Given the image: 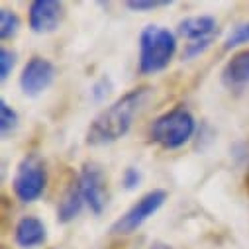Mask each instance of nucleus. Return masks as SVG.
<instances>
[{
	"label": "nucleus",
	"instance_id": "1a4fd4ad",
	"mask_svg": "<svg viewBox=\"0 0 249 249\" xmlns=\"http://www.w3.org/2000/svg\"><path fill=\"white\" fill-rule=\"evenodd\" d=\"M47 239L45 224L36 216H24L14 228V241L22 249H36Z\"/></svg>",
	"mask_w": 249,
	"mask_h": 249
},
{
	"label": "nucleus",
	"instance_id": "dca6fc26",
	"mask_svg": "<svg viewBox=\"0 0 249 249\" xmlns=\"http://www.w3.org/2000/svg\"><path fill=\"white\" fill-rule=\"evenodd\" d=\"M169 4H171L169 0H130V2H126V6L134 12H151L155 8L169 6Z\"/></svg>",
	"mask_w": 249,
	"mask_h": 249
},
{
	"label": "nucleus",
	"instance_id": "2eb2a0df",
	"mask_svg": "<svg viewBox=\"0 0 249 249\" xmlns=\"http://www.w3.org/2000/svg\"><path fill=\"white\" fill-rule=\"evenodd\" d=\"M14 65H16V53L8 47H2L0 49V79L6 81L8 75L12 73Z\"/></svg>",
	"mask_w": 249,
	"mask_h": 249
},
{
	"label": "nucleus",
	"instance_id": "423d86ee",
	"mask_svg": "<svg viewBox=\"0 0 249 249\" xmlns=\"http://www.w3.org/2000/svg\"><path fill=\"white\" fill-rule=\"evenodd\" d=\"M77 184L85 198V204L94 216H100L108 206V186L102 167L96 163H85L77 177Z\"/></svg>",
	"mask_w": 249,
	"mask_h": 249
},
{
	"label": "nucleus",
	"instance_id": "f8f14e48",
	"mask_svg": "<svg viewBox=\"0 0 249 249\" xmlns=\"http://www.w3.org/2000/svg\"><path fill=\"white\" fill-rule=\"evenodd\" d=\"M224 81L231 87L249 83V49L235 53L224 67Z\"/></svg>",
	"mask_w": 249,
	"mask_h": 249
},
{
	"label": "nucleus",
	"instance_id": "f3484780",
	"mask_svg": "<svg viewBox=\"0 0 249 249\" xmlns=\"http://www.w3.org/2000/svg\"><path fill=\"white\" fill-rule=\"evenodd\" d=\"M214 37H208V39H196V41H189L182 51V59H195L198 57L200 53H204L210 45H212Z\"/></svg>",
	"mask_w": 249,
	"mask_h": 249
},
{
	"label": "nucleus",
	"instance_id": "f257e3e1",
	"mask_svg": "<svg viewBox=\"0 0 249 249\" xmlns=\"http://www.w3.org/2000/svg\"><path fill=\"white\" fill-rule=\"evenodd\" d=\"M151 92V87H136L126 94H122L118 100H114L110 106H106L90 122L87 130V143L98 147L122 140L132 130L134 120L149 102Z\"/></svg>",
	"mask_w": 249,
	"mask_h": 249
},
{
	"label": "nucleus",
	"instance_id": "6e6552de",
	"mask_svg": "<svg viewBox=\"0 0 249 249\" xmlns=\"http://www.w3.org/2000/svg\"><path fill=\"white\" fill-rule=\"evenodd\" d=\"M63 4L57 0H34L28 10L30 30L34 34H51L63 20Z\"/></svg>",
	"mask_w": 249,
	"mask_h": 249
},
{
	"label": "nucleus",
	"instance_id": "0eeeda50",
	"mask_svg": "<svg viewBox=\"0 0 249 249\" xmlns=\"http://www.w3.org/2000/svg\"><path fill=\"white\" fill-rule=\"evenodd\" d=\"M55 79V65L45 57H32L22 69L20 75V89L26 96L41 94Z\"/></svg>",
	"mask_w": 249,
	"mask_h": 249
},
{
	"label": "nucleus",
	"instance_id": "9b49d317",
	"mask_svg": "<svg viewBox=\"0 0 249 249\" xmlns=\"http://www.w3.org/2000/svg\"><path fill=\"white\" fill-rule=\"evenodd\" d=\"M83 206H85V198H83L81 189H79V184H77V180H75V182L69 186V189L65 191L63 198L59 200V206H57V220H59L61 224L73 222V220L81 214Z\"/></svg>",
	"mask_w": 249,
	"mask_h": 249
},
{
	"label": "nucleus",
	"instance_id": "f03ea898",
	"mask_svg": "<svg viewBox=\"0 0 249 249\" xmlns=\"http://www.w3.org/2000/svg\"><path fill=\"white\" fill-rule=\"evenodd\" d=\"M177 53V37L167 28L149 24L140 34V61L142 75H155L169 67Z\"/></svg>",
	"mask_w": 249,
	"mask_h": 249
},
{
	"label": "nucleus",
	"instance_id": "20e7f679",
	"mask_svg": "<svg viewBox=\"0 0 249 249\" xmlns=\"http://www.w3.org/2000/svg\"><path fill=\"white\" fill-rule=\"evenodd\" d=\"M47 186V169L39 155H28L16 167L12 191L20 202H36Z\"/></svg>",
	"mask_w": 249,
	"mask_h": 249
},
{
	"label": "nucleus",
	"instance_id": "4468645a",
	"mask_svg": "<svg viewBox=\"0 0 249 249\" xmlns=\"http://www.w3.org/2000/svg\"><path fill=\"white\" fill-rule=\"evenodd\" d=\"M18 28H20V20H18L16 12H12L8 8L0 10V37H2V39L14 37Z\"/></svg>",
	"mask_w": 249,
	"mask_h": 249
},
{
	"label": "nucleus",
	"instance_id": "6ab92c4d",
	"mask_svg": "<svg viewBox=\"0 0 249 249\" xmlns=\"http://www.w3.org/2000/svg\"><path fill=\"white\" fill-rule=\"evenodd\" d=\"M140 182H142V173H140V169H136V167H128L126 171H124V175H122V186H124L126 191H134V189H138Z\"/></svg>",
	"mask_w": 249,
	"mask_h": 249
},
{
	"label": "nucleus",
	"instance_id": "39448f33",
	"mask_svg": "<svg viewBox=\"0 0 249 249\" xmlns=\"http://www.w3.org/2000/svg\"><path fill=\"white\" fill-rule=\"evenodd\" d=\"M167 200V191L163 189H153L145 193L138 202H134L126 212H124L110 228L114 235H130L138 231L153 214L159 212V208Z\"/></svg>",
	"mask_w": 249,
	"mask_h": 249
},
{
	"label": "nucleus",
	"instance_id": "aec40b11",
	"mask_svg": "<svg viewBox=\"0 0 249 249\" xmlns=\"http://www.w3.org/2000/svg\"><path fill=\"white\" fill-rule=\"evenodd\" d=\"M110 90H112V81H110L108 77H100V79L92 85L90 94H92V98H94L96 102H102V100L110 94Z\"/></svg>",
	"mask_w": 249,
	"mask_h": 249
},
{
	"label": "nucleus",
	"instance_id": "9d476101",
	"mask_svg": "<svg viewBox=\"0 0 249 249\" xmlns=\"http://www.w3.org/2000/svg\"><path fill=\"white\" fill-rule=\"evenodd\" d=\"M177 32H178V36L186 37L189 41L208 39V37H216L218 22L212 16H189L178 22Z\"/></svg>",
	"mask_w": 249,
	"mask_h": 249
},
{
	"label": "nucleus",
	"instance_id": "ddd939ff",
	"mask_svg": "<svg viewBox=\"0 0 249 249\" xmlns=\"http://www.w3.org/2000/svg\"><path fill=\"white\" fill-rule=\"evenodd\" d=\"M18 128V112L8 106L6 100H0V134L4 138Z\"/></svg>",
	"mask_w": 249,
	"mask_h": 249
},
{
	"label": "nucleus",
	"instance_id": "a211bd4d",
	"mask_svg": "<svg viewBox=\"0 0 249 249\" xmlns=\"http://www.w3.org/2000/svg\"><path fill=\"white\" fill-rule=\"evenodd\" d=\"M247 41H249V22H247V24L237 26V28L228 36V39H226L224 47H226V49H231V47L241 45V43H247Z\"/></svg>",
	"mask_w": 249,
	"mask_h": 249
},
{
	"label": "nucleus",
	"instance_id": "7ed1b4c3",
	"mask_svg": "<svg viewBox=\"0 0 249 249\" xmlns=\"http://www.w3.org/2000/svg\"><path fill=\"white\" fill-rule=\"evenodd\" d=\"M195 132V116L184 106H175L153 120L149 126V140L163 149H178L193 140Z\"/></svg>",
	"mask_w": 249,
	"mask_h": 249
}]
</instances>
